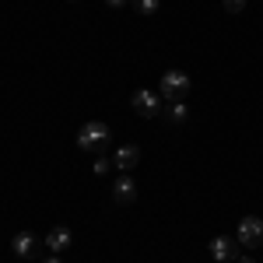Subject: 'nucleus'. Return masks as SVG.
I'll use <instances>...</instances> for the list:
<instances>
[{
  "label": "nucleus",
  "instance_id": "nucleus-10",
  "mask_svg": "<svg viewBox=\"0 0 263 263\" xmlns=\"http://www.w3.org/2000/svg\"><path fill=\"white\" fill-rule=\"evenodd\" d=\"M165 112H168V120L172 123H186V116H190V109H186V102H168V109H165Z\"/></svg>",
  "mask_w": 263,
  "mask_h": 263
},
{
  "label": "nucleus",
  "instance_id": "nucleus-15",
  "mask_svg": "<svg viewBox=\"0 0 263 263\" xmlns=\"http://www.w3.org/2000/svg\"><path fill=\"white\" fill-rule=\"evenodd\" d=\"M46 263H63V260H60V256H57V253H53V256H49V260H46Z\"/></svg>",
  "mask_w": 263,
  "mask_h": 263
},
{
  "label": "nucleus",
  "instance_id": "nucleus-2",
  "mask_svg": "<svg viewBox=\"0 0 263 263\" xmlns=\"http://www.w3.org/2000/svg\"><path fill=\"white\" fill-rule=\"evenodd\" d=\"M130 105H134V112L137 116H144V120H151V116H162V95L158 91H147V88H141V91H134V99H130Z\"/></svg>",
  "mask_w": 263,
  "mask_h": 263
},
{
  "label": "nucleus",
  "instance_id": "nucleus-5",
  "mask_svg": "<svg viewBox=\"0 0 263 263\" xmlns=\"http://www.w3.org/2000/svg\"><path fill=\"white\" fill-rule=\"evenodd\" d=\"M235 239H228V235H214L211 239V246H207V253H211V260H218V263H232L235 260Z\"/></svg>",
  "mask_w": 263,
  "mask_h": 263
},
{
  "label": "nucleus",
  "instance_id": "nucleus-12",
  "mask_svg": "<svg viewBox=\"0 0 263 263\" xmlns=\"http://www.w3.org/2000/svg\"><path fill=\"white\" fill-rule=\"evenodd\" d=\"M242 7H246V0H224V11H228V14H239Z\"/></svg>",
  "mask_w": 263,
  "mask_h": 263
},
{
  "label": "nucleus",
  "instance_id": "nucleus-9",
  "mask_svg": "<svg viewBox=\"0 0 263 263\" xmlns=\"http://www.w3.org/2000/svg\"><path fill=\"white\" fill-rule=\"evenodd\" d=\"M70 239H74V235H70V228H53V232L46 235V246H49V253H57V256H60L63 249L70 246Z\"/></svg>",
  "mask_w": 263,
  "mask_h": 263
},
{
  "label": "nucleus",
  "instance_id": "nucleus-16",
  "mask_svg": "<svg viewBox=\"0 0 263 263\" xmlns=\"http://www.w3.org/2000/svg\"><path fill=\"white\" fill-rule=\"evenodd\" d=\"M239 263H256V260H253V256H242V260H239Z\"/></svg>",
  "mask_w": 263,
  "mask_h": 263
},
{
  "label": "nucleus",
  "instance_id": "nucleus-4",
  "mask_svg": "<svg viewBox=\"0 0 263 263\" xmlns=\"http://www.w3.org/2000/svg\"><path fill=\"white\" fill-rule=\"evenodd\" d=\"M235 239H239V246H249V249H256V246H263V218H242L239 221V232H235Z\"/></svg>",
  "mask_w": 263,
  "mask_h": 263
},
{
  "label": "nucleus",
  "instance_id": "nucleus-1",
  "mask_svg": "<svg viewBox=\"0 0 263 263\" xmlns=\"http://www.w3.org/2000/svg\"><path fill=\"white\" fill-rule=\"evenodd\" d=\"M186 91H190V74H182V70H165L162 74L158 95H162L165 102H179Z\"/></svg>",
  "mask_w": 263,
  "mask_h": 263
},
{
  "label": "nucleus",
  "instance_id": "nucleus-11",
  "mask_svg": "<svg viewBox=\"0 0 263 263\" xmlns=\"http://www.w3.org/2000/svg\"><path fill=\"white\" fill-rule=\"evenodd\" d=\"M158 4H162V0H134L137 14H155V11H158Z\"/></svg>",
  "mask_w": 263,
  "mask_h": 263
},
{
  "label": "nucleus",
  "instance_id": "nucleus-7",
  "mask_svg": "<svg viewBox=\"0 0 263 263\" xmlns=\"http://www.w3.org/2000/svg\"><path fill=\"white\" fill-rule=\"evenodd\" d=\"M137 162H141V147H137V144H123L120 151L112 155V165H116L120 172H130V168H137Z\"/></svg>",
  "mask_w": 263,
  "mask_h": 263
},
{
  "label": "nucleus",
  "instance_id": "nucleus-8",
  "mask_svg": "<svg viewBox=\"0 0 263 263\" xmlns=\"http://www.w3.org/2000/svg\"><path fill=\"white\" fill-rule=\"evenodd\" d=\"M134 197H137V182L130 179V172H123L120 179H116V186H112V200L116 203H134Z\"/></svg>",
  "mask_w": 263,
  "mask_h": 263
},
{
  "label": "nucleus",
  "instance_id": "nucleus-14",
  "mask_svg": "<svg viewBox=\"0 0 263 263\" xmlns=\"http://www.w3.org/2000/svg\"><path fill=\"white\" fill-rule=\"evenodd\" d=\"M105 4H109V7H123V0H105Z\"/></svg>",
  "mask_w": 263,
  "mask_h": 263
},
{
  "label": "nucleus",
  "instance_id": "nucleus-13",
  "mask_svg": "<svg viewBox=\"0 0 263 263\" xmlns=\"http://www.w3.org/2000/svg\"><path fill=\"white\" fill-rule=\"evenodd\" d=\"M109 165H112V158H95V176L109 172Z\"/></svg>",
  "mask_w": 263,
  "mask_h": 263
},
{
  "label": "nucleus",
  "instance_id": "nucleus-6",
  "mask_svg": "<svg viewBox=\"0 0 263 263\" xmlns=\"http://www.w3.org/2000/svg\"><path fill=\"white\" fill-rule=\"evenodd\" d=\"M11 249H14V256H21V260H32V256L39 253V239H35L32 232H18V235L11 239Z\"/></svg>",
  "mask_w": 263,
  "mask_h": 263
},
{
  "label": "nucleus",
  "instance_id": "nucleus-3",
  "mask_svg": "<svg viewBox=\"0 0 263 263\" xmlns=\"http://www.w3.org/2000/svg\"><path fill=\"white\" fill-rule=\"evenodd\" d=\"M105 141H109V126L102 120H91L78 130V147H84V151H91V147H99V144H105Z\"/></svg>",
  "mask_w": 263,
  "mask_h": 263
}]
</instances>
